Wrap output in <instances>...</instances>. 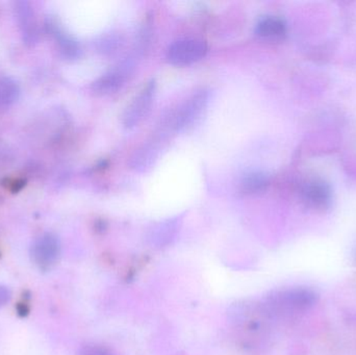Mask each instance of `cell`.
Segmentation results:
<instances>
[{"instance_id":"6da1fadb","label":"cell","mask_w":356,"mask_h":355,"mask_svg":"<svg viewBox=\"0 0 356 355\" xmlns=\"http://www.w3.org/2000/svg\"><path fill=\"white\" fill-rule=\"evenodd\" d=\"M209 91L202 89L193 94L165 120L171 131H182L196 122L209 104Z\"/></svg>"},{"instance_id":"7a4b0ae2","label":"cell","mask_w":356,"mask_h":355,"mask_svg":"<svg viewBox=\"0 0 356 355\" xmlns=\"http://www.w3.org/2000/svg\"><path fill=\"white\" fill-rule=\"evenodd\" d=\"M204 41L195 38H184L173 42L167 50V60L175 66H186L198 62L207 54Z\"/></svg>"},{"instance_id":"3957f363","label":"cell","mask_w":356,"mask_h":355,"mask_svg":"<svg viewBox=\"0 0 356 355\" xmlns=\"http://www.w3.org/2000/svg\"><path fill=\"white\" fill-rule=\"evenodd\" d=\"M156 94V81H148L131 100L122 115V123L127 129H133L141 123L149 113Z\"/></svg>"},{"instance_id":"277c9868","label":"cell","mask_w":356,"mask_h":355,"mask_svg":"<svg viewBox=\"0 0 356 355\" xmlns=\"http://www.w3.org/2000/svg\"><path fill=\"white\" fill-rule=\"evenodd\" d=\"M134 68H135V63L131 58H127L119 63L112 70L102 75L93 83L92 89L94 93L98 95H108L118 91L124 85L125 81L133 73Z\"/></svg>"},{"instance_id":"5b68a950","label":"cell","mask_w":356,"mask_h":355,"mask_svg":"<svg viewBox=\"0 0 356 355\" xmlns=\"http://www.w3.org/2000/svg\"><path fill=\"white\" fill-rule=\"evenodd\" d=\"M60 246L58 238L52 233H45L35 240L31 247L33 262L43 270L51 268L60 256Z\"/></svg>"},{"instance_id":"8992f818","label":"cell","mask_w":356,"mask_h":355,"mask_svg":"<svg viewBox=\"0 0 356 355\" xmlns=\"http://www.w3.org/2000/svg\"><path fill=\"white\" fill-rule=\"evenodd\" d=\"M302 197L315 208H325L332 200V190L327 183L312 179L303 185Z\"/></svg>"},{"instance_id":"52a82bcc","label":"cell","mask_w":356,"mask_h":355,"mask_svg":"<svg viewBox=\"0 0 356 355\" xmlns=\"http://www.w3.org/2000/svg\"><path fill=\"white\" fill-rule=\"evenodd\" d=\"M286 24L280 17L268 16L261 17L257 23L255 31L261 39L268 41H280L284 39L286 35Z\"/></svg>"},{"instance_id":"ba28073f","label":"cell","mask_w":356,"mask_h":355,"mask_svg":"<svg viewBox=\"0 0 356 355\" xmlns=\"http://www.w3.org/2000/svg\"><path fill=\"white\" fill-rule=\"evenodd\" d=\"M17 16L22 28L26 43H33L35 40V23L33 16L31 3L27 1H18L16 3Z\"/></svg>"},{"instance_id":"9c48e42d","label":"cell","mask_w":356,"mask_h":355,"mask_svg":"<svg viewBox=\"0 0 356 355\" xmlns=\"http://www.w3.org/2000/svg\"><path fill=\"white\" fill-rule=\"evenodd\" d=\"M19 85L8 77L0 79V113L8 110L19 97Z\"/></svg>"},{"instance_id":"30bf717a","label":"cell","mask_w":356,"mask_h":355,"mask_svg":"<svg viewBox=\"0 0 356 355\" xmlns=\"http://www.w3.org/2000/svg\"><path fill=\"white\" fill-rule=\"evenodd\" d=\"M159 147L156 144L152 143L144 146L143 148L136 152L131 160V166L137 170H145L152 166V163L158 158Z\"/></svg>"},{"instance_id":"8fae6325","label":"cell","mask_w":356,"mask_h":355,"mask_svg":"<svg viewBox=\"0 0 356 355\" xmlns=\"http://www.w3.org/2000/svg\"><path fill=\"white\" fill-rule=\"evenodd\" d=\"M268 183H269V179L265 173L252 172L243 179L241 187L244 193H259L267 188Z\"/></svg>"},{"instance_id":"7c38bea8","label":"cell","mask_w":356,"mask_h":355,"mask_svg":"<svg viewBox=\"0 0 356 355\" xmlns=\"http://www.w3.org/2000/svg\"><path fill=\"white\" fill-rule=\"evenodd\" d=\"M58 45H60V52L65 58H76L79 56L81 48L76 41L71 38L65 35H58Z\"/></svg>"},{"instance_id":"4fadbf2b","label":"cell","mask_w":356,"mask_h":355,"mask_svg":"<svg viewBox=\"0 0 356 355\" xmlns=\"http://www.w3.org/2000/svg\"><path fill=\"white\" fill-rule=\"evenodd\" d=\"M121 44H122L121 37H119L116 33H108V35L100 40L99 49L104 53H112L120 47Z\"/></svg>"},{"instance_id":"5bb4252c","label":"cell","mask_w":356,"mask_h":355,"mask_svg":"<svg viewBox=\"0 0 356 355\" xmlns=\"http://www.w3.org/2000/svg\"><path fill=\"white\" fill-rule=\"evenodd\" d=\"M10 299V292L8 288L0 286V306H6Z\"/></svg>"},{"instance_id":"9a60e30c","label":"cell","mask_w":356,"mask_h":355,"mask_svg":"<svg viewBox=\"0 0 356 355\" xmlns=\"http://www.w3.org/2000/svg\"><path fill=\"white\" fill-rule=\"evenodd\" d=\"M81 355H108L106 352L96 347H86L81 350Z\"/></svg>"}]
</instances>
